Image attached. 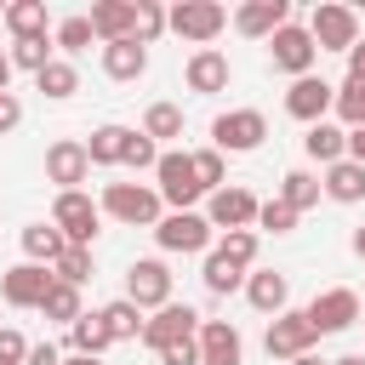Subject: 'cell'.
<instances>
[{"label":"cell","instance_id":"obj_1","mask_svg":"<svg viewBox=\"0 0 365 365\" xmlns=\"http://www.w3.org/2000/svg\"><path fill=\"white\" fill-rule=\"evenodd\" d=\"M165 29L188 46H211L228 29V11L217 0H177V6H165Z\"/></svg>","mask_w":365,"mask_h":365},{"label":"cell","instance_id":"obj_2","mask_svg":"<svg viewBox=\"0 0 365 365\" xmlns=\"http://www.w3.org/2000/svg\"><path fill=\"white\" fill-rule=\"evenodd\" d=\"M97 211L114 217V222H131V228H154V222L165 217V211H160V194L143 188V182H108L103 200H97Z\"/></svg>","mask_w":365,"mask_h":365},{"label":"cell","instance_id":"obj_3","mask_svg":"<svg viewBox=\"0 0 365 365\" xmlns=\"http://www.w3.org/2000/svg\"><path fill=\"white\" fill-rule=\"evenodd\" d=\"M97 222H103V211H97V200H91L86 188H74V194H57V200H51V228L63 234V245H86V251H91Z\"/></svg>","mask_w":365,"mask_h":365},{"label":"cell","instance_id":"obj_4","mask_svg":"<svg viewBox=\"0 0 365 365\" xmlns=\"http://www.w3.org/2000/svg\"><path fill=\"white\" fill-rule=\"evenodd\" d=\"M268 137V114L262 108H228L211 120V148L217 154H251Z\"/></svg>","mask_w":365,"mask_h":365},{"label":"cell","instance_id":"obj_5","mask_svg":"<svg viewBox=\"0 0 365 365\" xmlns=\"http://www.w3.org/2000/svg\"><path fill=\"white\" fill-rule=\"evenodd\" d=\"M154 194H160V205H171V211H194V200L205 194L200 182H194V160L182 154V148H165L160 154V165H154Z\"/></svg>","mask_w":365,"mask_h":365},{"label":"cell","instance_id":"obj_6","mask_svg":"<svg viewBox=\"0 0 365 365\" xmlns=\"http://www.w3.org/2000/svg\"><path fill=\"white\" fill-rule=\"evenodd\" d=\"M268 57H274V68H285L291 80H302V74H314L319 46H314L308 23H279V29L268 34Z\"/></svg>","mask_w":365,"mask_h":365},{"label":"cell","instance_id":"obj_7","mask_svg":"<svg viewBox=\"0 0 365 365\" xmlns=\"http://www.w3.org/2000/svg\"><path fill=\"white\" fill-rule=\"evenodd\" d=\"M308 34H314L319 51H354L359 46V17L348 6H336V0H319L308 11Z\"/></svg>","mask_w":365,"mask_h":365},{"label":"cell","instance_id":"obj_8","mask_svg":"<svg viewBox=\"0 0 365 365\" xmlns=\"http://www.w3.org/2000/svg\"><path fill=\"white\" fill-rule=\"evenodd\" d=\"M314 325L302 319V308H285V314H274L268 319V331H262V348H268V359H302V354H314Z\"/></svg>","mask_w":365,"mask_h":365},{"label":"cell","instance_id":"obj_9","mask_svg":"<svg viewBox=\"0 0 365 365\" xmlns=\"http://www.w3.org/2000/svg\"><path fill=\"white\" fill-rule=\"evenodd\" d=\"M125 302H137L143 314L165 308V302H171V268H165L160 257H137V262L125 268Z\"/></svg>","mask_w":365,"mask_h":365},{"label":"cell","instance_id":"obj_10","mask_svg":"<svg viewBox=\"0 0 365 365\" xmlns=\"http://www.w3.org/2000/svg\"><path fill=\"white\" fill-rule=\"evenodd\" d=\"M154 240H160V251H177V257L211 251V222H205L200 211H165V217L154 222Z\"/></svg>","mask_w":365,"mask_h":365},{"label":"cell","instance_id":"obj_11","mask_svg":"<svg viewBox=\"0 0 365 365\" xmlns=\"http://www.w3.org/2000/svg\"><path fill=\"white\" fill-rule=\"evenodd\" d=\"M302 319L314 325V336H336V331H348V325L359 319V297H354L348 285H331V291H319V297L302 308Z\"/></svg>","mask_w":365,"mask_h":365},{"label":"cell","instance_id":"obj_12","mask_svg":"<svg viewBox=\"0 0 365 365\" xmlns=\"http://www.w3.org/2000/svg\"><path fill=\"white\" fill-rule=\"evenodd\" d=\"M194 331H200V314H194L188 302H177V297L143 319V342H148L154 354H160V348H171V342H188Z\"/></svg>","mask_w":365,"mask_h":365},{"label":"cell","instance_id":"obj_13","mask_svg":"<svg viewBox=\"0 0 365 365\" xmlns=\"http://www.w3.org/2000/svg\"><path fill=\"white\" fill-rule=\"evenodd\" d=\"M331 103H336V86L319 80V74H302V80H291V91H285V114L302 120V125H319V120L331 114Z\"/></svg>","mask_w":365,"mask_h":365},{"label":"cell","instance_id":"obj_14","mask_svg":"<svg viewBox=\"0 0 365 365\" xmlns=\"http://www.w3.org/2000/svg\"><path fill=\"white\" fill-rule=\"evenodd\" d=\"M86 177H91L86 143H74V137H57V143L46 148V182H57V194H74Z\"/></svg>","mask_w":365,"mask_h":365},{"label":"cell","instance_id":"obj_15","mask_svg":"<svg viewBox=\"0 0 365 365\" xmlns=\"http://www.w3.org/2000/svg\"><path fill=\"white\" fill-rule=\"evenodd\" d=\"M257 205H262V200H257L251 188H228V182H222V188L211 194V205H205V222L222 228V234H234V228H251V222H257Z\"/></svg>","mask_w":365,"mask_h":365},{"label":"cell","instance_id":"obj_16","mask_svg":"<svg viewBox=\"0 0 365 365\" xmlns=\"http://www.w3.org/2000/svg\"><path fill=\"white\" fill-rule=\"evenodd\" d=\"M51 268H40V262H17V268H6L0 274V297L11 302V308H40L46 302V291H51Z\"/></svg>","mask_w":365,"mask_h":365},{"label":"cell","instance_id":"obj_17","mask_svg":"<svg viewBox=\"0 0 365 365\" xmlns=\"http://www.w3.org/2000/svg\"><path fill=\"white\" fill-rule=\"evenodd\" d=\"M194 348H200V365H240L245 359V336L228 319H200Z\"/></svg>","mask_w":365,"mask_h":365},{"label":"cell","instance_id":"obj_18","mask_svg":"<svg viewBox=\"0 0 365 365\" xmlns=\"http://www.w3.org/2000/svg\"><path fill=\"white\" fill-rule=\"evenodd\" d=\"M279 23H291V0H245V6H234V29L245 40H268Z\"/></svg>","mask_w":365,"mask_h":365},{"label":"cell","instance_id":"obj_19","mask_svg":"<svg viewBox=\"0 0 365 365\" xmlns=\"http://www.w3.org/2000/svg\"><path fill=\"white\" fill-rule=\"evenodd\" d=\"M228 57L217 51V46H200L194 57H188V68H182V80H188V91H200V97H217V91H228Z\"/></svg>","mask_w":365,"mask_h":365},{"label":"cell","instance_id":"obj_20","mask_svg":"<svg viewBox=\"0 0 365 365\" xmlns=\"http://www.w3.org/2000/svg\"><path fill=\"white\" fill-rule=\"evenodd\" d=\"M86 17H91V34H97L103 46H114V40H131V29H137V0H97Z\"/></svg>","mask_w":365,"mask_h":365},{"label":"cell","instance_id":"obj_21","mask_svg":"<svg viewBox=\"0 0 365 365\" xmlns=\"http://www.w3.org/2000/svg\"><path fill=\"white\" fill-rule=\"evenodd\" d=\"M245 302L257 314H285L291 308V279L274 274V268H257V274H245Z\"/></svg>","mask_w":365,"mask_h":365},{"label":"cell","instance_id":"obj_22","mask_svg":"<svg viewBox=\"0 0 365 365\" xmlns=\"http://www.w3.org/2000/svg\"><path fill=\"white\" fill-rule=\"evenodd\" d=\"M319 194H331L336 205H359V200H365V165H354V160L342 154L336 165H325V182H319Z\"/></svg>","mask_w":365,"mask_h":365},{"label":"cell","instance_id":"obj_23","mask_svg":"<svg viewBox=\"0 0 365 365\" xmlns=\"http://www.w3.org/2000/svg\"><path fill=\"white\" fill-rule=\"evenodd\" d=\"M143 68H148V46H137V40L103 46V74L108 80H143Z\"/></svg>","mask_w":365,"mask_h":365},{"label":"cell","instance_id":"obj_24","mask_svg":"<svg viewBox=\"0 0 365 365\" xmlns=\"http://www.w3.org/2000/svg\"><path fill=\"white\" fill-rule=\"evenodd\" d=\"M114 348V336H108V325H103V314H80L74 325H68V354H86V359H103Z\"/></svg>","mask_w":365,"mask_h":365},{"label":"cell","instance_id":"obj_25","mask_svg":"<svg viewBox=\"0 0 365 365\" xmlns=\"http://www.w3.org/2000/svg\"><path fill=\"white\" fill-rule=\"evenodd\" d=\"M302 148H308V160L336 165V160L348 154V131H342V125H331V120H319V125H308V131H302Z\"/></svg>","mask_w":365,"mask_h":365},{"label":"cell","instance_id":"obj_26","mask_svg":"<svg viewBox=\"0 0 365 365\" xmlns=\"http://www.w3.org/2000/svg\"><path fill=\"white\" fill-rule=\"evenodd\" d=\"M0 23L11 29V40H40L46 34V0H11L0 11Z\"/></svg>","mask_w":365,"mask_h":365},{"label":"cell","instance_id":"obj_27","mask_svg":"<svg viewBox=\"0 0 365 365\" xmlns=\"http://www.w3.org/2000/svg\"><path fill=\"white\" fill-rule=\"evenodd\" d=\"M63 251H68V245H63V234H57L51 222H29V228H23V262H40V268H51Z\"/></svg>","mask_w":365,"mask_h":365},{"label":"cell","instance_id":"obj_28","mask_svg":"<svg viewBox=\"0 0 365 365\" xmlns=\"http://www.w3.org/2000/svg\"><path fill=\"white\" fill-rule=\"evenodd\" d=\"M103 314V325H108V336L114 342H143V308L137 302H125V297H114L108 308H97Z\"/></svg>","mask_w":365,"mask_h":365},{"label":"cell","instance_id":"obj_29","mask_svg":"<svg viewBox=\"0 0 365 365\" xmlns=\"http://www.w3.org/2000/svg\"><path fill=\"white\" fill-rule=\"evenodd\" d=\"M125 137H131V125H97L91 143H86V160L91 165H120L125 160Z\"/></svg>","mask_w":365,"mask_h":365},{"label":"cell","instance_id":"obj_30","mask_svg":"<svg viewBox=\"0 0 365 365\" xmlns=\"http://www.w3.org/2000/svg\"><path fill=\"white\" fill-rule=\"evenodd\" d=\"M200 279H205V291H211V297H228V291H240V285H245V268H234V262H228V257L211 245V251H205Z\"/></svg>","mask_w":365,"mask_h":365},{"label":"cell","instance_id":"obj_31","mask_svg":"<svg viewBox=\"0 0 365 365\" xmlns=\"http://www.w3.org/2000/svg\"><path fill=\"white\" fill-rule=\"evenodd\" d=\"M34 86H40L51 103H63V97H74V91H80V68H74V63H63V57H51V63L34 74Z\"/></svg>","mask_w":365,"mask_h":365},{"label":"cell","instance_id":"obj_32","mask_svg":"<svg viewBox=\"0 0 365 365\" xmlns=\"http://www.w3.org/2000/svg\"><path fill=\"white\" fill-rule=\"evenodd\" d=\"M274 200H285V205H291V211L302 217L308 205H319V177H314V171H285V177H279V194H274Z\"/></svg>","mask_w":365,"mask_h":365},{"label":"cell","instance_id":"obj_33","mask_svg":"<svg viewBox=\"0 0 365 365\" xmlns=\"http://www.w3.org/2000/svg\"><path fill=\"white\" fill-rule=\"evenodd\" d=\"M143 137H148V143H171V137H182V108H177V103H148V114H143Z\"/></svg>","mask_w":365,"mask_h":365},{"label":"cell","instance_id":"obj_34","mask_svg":"<svg viewBox=\"0 0 365 365\" xmlns=\"http://www.w3.org/2000/svg\"><path fill=\"white\" fill-rule=\"evenodd\" d=\"M331 114L342 120V131H354V125H365V80H342L336 86V103H331Z\"/></svg>","mask_w":365,"mask_h":365},{"label":"cell","instance_id":"obj_35","mask_svg":"<svg viewBox=\"0 0 365 365\" xmlns=\"http://www.w3.org/2000/svg\"><path fill=\"white\" fill-rule=\"evenodd\" d=\"M40 314L46 319H57V325H74L86 308H80V291L74 285H63V279H51V291H46V302H40Z\"/></svg>","mask_w":365,"mask_h":365},{"label":"cell","instance_id":"obj_36","mask_svg":"<svg viewBox=\"0 0 365 365\" xmlns=\"http://www.w3.org/2000/svg\"><path fill=\"white\" fill-rule=\"evenodd\" d=\"M51 274H57L63 285H74V291H80V285L91 279V251H86V245H68V251L51 262Z\"/></svg>","mask_w":365,"mask_h":365},{"label":"cell","instance_id":"obj_37","mask_svg":"<svg viewBox=\"0 0 365 365\" xmlns=\"http://www.w3.org/2000/svg\"><path fill=\"white\" fill-rule=\"evenodd\" d=\"M165 34V6L160 0H137V29H131V40L137 46H154Z\"/></svg>","mask_w":365,"mask_h":365},{"label":"cell","instance_id":"obj_38","mask_svg":"<svg viewBox=\"0 0 365 365\" xmlns=\"http://www.w3.org/2000/svg\"><path fill=\"white\" fill-rule=\"evenodd\" d=\"M6 57H11V68L40 74V68L51 63V40H46V34H40V40H11V51H6Z\"/></svg>","mask_w":365,"mask_h":365},{"label":"cell","instance_id":"obj_39","mask_svg":"<svg viewBox=\"0 0 365 365\" xmlns=\"http://www.w3.org/2000/svg\"><path fill=\"white\" fill-rule=\"evenodd\" d=\"M217 251H222L234 268H251V262H257V228H234V234H222Z\"/></svg>","mask_w":365,"mask_h":365},{"label":"cell","instance_id":"obj_40","mask_svg":"<svg viewBox=\"0 0 365 365\" xmlns=\"http://www.w3.org/2000/svg\"><path fill=\"white\" fill-rule=\"evenodd\" d=\"M97 34H91V17L80 11V17H63L57 23V34H51V46H63V51H86Z\"/></svg>","mask_w":365,"mask_h":365},{"label":"cell","instance_id":"obj_41","mask_svg":"<svg viewBox=\"0 0 365 365\" xmlns=\"http://www.w3.org/2000/svg\"><path fill=\"white\" fill-rule=\"evenodd\" d=\"M188 160H194V182H200L205 194H217V188H222V177H228L222 154H217V148H200V154H188Z\"/></svg>","mask_w":365,"mask_h":365},{"label":"cell","instance_id":"obj_42","mask_svg":"<svg viewBox=\"0 0 365 365\" xmlns=\"http://www.w3.org/2000/svg\"><path fill=\"white\" fill-rule=\"evenodd\" d=\"M257 228H262V234H291V228H297V211H291L285 200H262V205H257Z\"/></svg>","mask_w":365,"mask_h":365},{"label":"cell","instance_id":"obj_43","mask_svg":"<svg viewBox=\"0 0 365 365\" xmlns=\"http://www.w3.org/2000/svg\"><path fill=\"white\" fill-rule=\"evenodd\" d=\"M120 165H131V171H154V165H160V143H148L143 131H131V137H125V160H120Z\"/></svg>","mask_w":365,"mask_h":365},{"label":"cell","instance_id":"obj_44","mask_svg":"<svg viewBox=\"0 0 365 365\" xmlns=\"http://www.w3.org/2000/svg\"><path fill=\"white\" fill-rule=\"evenodd\" d=\"M23 359H29L23 331H17V325H0V365H23Z\"/></svg>","mask_w":365,"mask_h":365},{"label":"cell","instance_id":"obj_45","mask_svg":"<svg viewBox=\"0 0 365 365\" xmlns=\"http://www.w3.org/2000/svg\"><path fill=\"white\" fill-rule=\"evenodd\" d=\"M160 365H200V348H194V336H188V342H171V348H160Z\"/></svg>","mask_w":365,"mask_h":365},{"label":"cell","instance_id":"obj_46","mask_svg":"<svg viewBox=\"0 0 365 365\" xmlns=\"http://www.w3.org/2000/svg\"><path fill=\"white\" fill-rule=\"evenodd\" d=\"M17 125H23V103H17L11 91H0V137H6V131H17Z\"/></svg>","mask_w":365,"mask_h":365},{"label":"cell","instance_id":"obj_47","mask_svg":"<svg viewBox=\"0 0 365 365\" xmlns=\"http://www.w3.org/2000/svg\"><path fill=\"white\" fill-rule=\"evenodd\" d=\"M23 365H63V348L57 342H29V359Z\"/></svg>","mask_w":365,"mask_h":365},{"label":"cell","instance_id":"obj_48","mask_svg":"<svg viewBox=\"0 0 365 365\" xmlns=\"http://www.w3.org/2000/svg\"><path fill=\"white\" fill-rule=\"evenodd\" d=\"M348 160H354V165H365V125H354V131H348Z\"/></svg>","mask_w":365,"mask_h":365},{"label":"cell","instance_id":"obj_49","mask_svg":"<svg viewBox=\"0 0 365 365\" xmlns=\"http://www.w3.org/2000/svg\"><path fill=\"white\" fill-rule=\"evenodd\" d=\"M348 74H354V80H365V40L348 51Z\"/></svg>","mask_w":365,"mask_h":365},{"label":"cell","instance_id":"obj_50","mask_svg":"<svg viewBox=\"0 0 365 365\" xmlns=\"http://www.w3.org/2000/svg\"><path fill=\"white\" fill-rule=\"evenodd\" d=\"M348 245H354V257H365V222H359V228L348 234Z\"/></svg>","mask_w":365,"mask_h":365},{"label":"cell","instance_id":"obj_51","mask_svg":"<svg viewBox=\"0 0 365 365\" xmlns=\"http://www.w3.org/2000/svg\"><path fill=\"white\" fill-rule=\"evenodd\" d=\"M6 86H11V57L0 51V91H6Z\"/></svg>","mask_w":365,"mask_h":365},{"label":"cell","instance_id":"obj_52","mask_svg":"<svg viewBox=\"0 0 365 365\" xmlns=\"http://www.w3.org/2000/svg\"><path fill=\"white\" fill-rule=\"evenodd\" d=\"M63 365H103V359H86V354H63Z\"/></svg>","mask_w":365,"mask_h":365},{"label":"cell","instance_id":"obj_53","mask_svg":"<svg viewBox=\"0 0 365 365\" xmlns=\"http://www.w3.org/2000/svg\"><path fill=\"white\" fill-rule=\"evenodd\" d=\"M291 365H331V359H319V354H302V359H291Z\"/></svg>","mask_w":365,"mask_h":365},{"label":"cell","instance_id":"obj_54","mask_svg":"<svg viewBox=\"0 0 365 365\" xmlns=\"http://www.w3.org/2000/svg\"><path fill=\"white\" fill-rule=\"evenodd\" d=\"M331 365H365V354H342V359H331Z\"/></svg>","mask_w":365,"mask_h":365},{"label":"cell","instance_id":"obj_55","mask_svg":"<svg viewBox=\"0 0 365 365\" xmlns=\"http://www.w3.org/2000/svg\"><path fill=\"white\" fill-rule=\"evenodd\" d=\"M0 11H6V6H0Z\"/></svg>","mask_w":365,"mask_h":365}]
</instances>
